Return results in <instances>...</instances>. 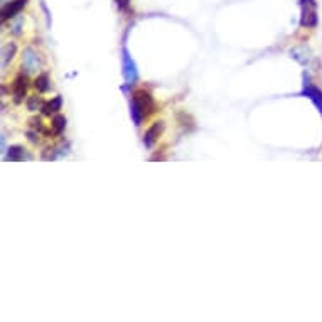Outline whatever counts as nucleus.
Wrapping results in <instances>:
<instances>
[{
	"instance_id": "obj_9",
	"label": "nucleus",
	"mask_w": 322,
	"mask_h": 322,
	"mask_svg": "<svg viewBox=\"0 0 322 322\" xmlns=\"http://www.w3.org/2000/svg\"><path fill=\"white\" fill-rule=\"evenodd\" d=\"M52 132H54L56 135H61L64 132V128H66V116L63 115H56L54 118H52Z\"/></svg>"
},
{
	"instance_id": "obj_13",
	"label": "nucleus",
	"mask_w": 322,
	"mask_h": 322,
	"mask_svg": "<svg viewBox=\"0 0 322 322\" xmlns=\"http://www.w3.org/2000/svg\"><path fill=\"white\" fill-rule=\"evenodd\" d=\"M39 105H41V100H39L37 96H31V98H29L27 107H29V110H31V112H36V110L39 108Z\"/></svg>"
},
{
	"instance_id": "obj_6",
	"label": "nucleus",
	"mask_w": 322,
	"mask_h": 322,
	"mask_svg": "<svg viewBox=\"0 0 322 322\" xmlns=\"http://www.w3.org/2000/svg\"><path fill=\"white\" fill-rule=\"evenodd\" d=\"M25 3H27V0H14V2L7 3V5H3V9H2V19H3V21H7V19L16 17L17 14L21 12V10L25 7Z\"/></svg>"
},
{
	"instance_id": "obj_8",
	"label": "nucleus",
	"mask_w": 322,
	"mask_h": 322,
	"mask_svg": "<svg viewBox=\"0 0 322 322\" xmlns=\"http://www.w3.org/2000/svg\"><path fill=\"white\" fill-rule=\"evenodd\" d=\"M61 107H63L61 96H56L52 101H47V103L43 105V113H44V115H47V116L49 115H54V113H58L59 110H61Z\"/></svg>"
},
{
	"instance_id": "obj_14",
	"label": "nucleus",
	"mask_w": 322,
	"mask_h": 322,
	"mask_svg": "<svg viewBox=\"0 0 322 322\" xmlns=\"http://www.w3.org/2000/svg\"><path fill=\"white\" fill-rule=\"evenodd\" d=\"M31 125L36 130L39 132H44V127H43V122H41V118H31Z\"/></svg>"
},
{
	"instance_id": "obj_11",
	"label": "nucleus",
	"mask_w": 322,
	"mask_h": 322,
	"mask_svg": "<svg viewBox=\"0 0 322 322\" xmlns=\"http://www.w3.org/2000/svg\"><path fill=\"white\" fill-rule=\"evenodd\" d=\"M24 149L21 145H12L9 147V154H7V161H21Z\"/></svg>"
},
{
	"instance_id": "obj_4",
	"label": "nucleus",
	"mask_w": 322,
	"mask_h": 322,
	"mask_svg": "<svg viewBox=\"0 0 322 322\" xmlns=\"http://www.w3.org/2000/svg\"><path fill=\"white\" fill-rule=\"evenodd\" d=\"M25 90H27V76L25 74H19L14 81V101L19 105L24 101L25 98Z\"/></svg>"
},
{
	"instance_id": "obj_2",
	"label": "nucleus",
	"mask_w": 322,
	"mask_h": 322,
	"mask_svg": "<svg viewBox=\"0 0 322 322\" xmlns=\"http://www.w3.org/2000/svg\"><path fill=\"white\" fill-rule=\"evenodd\" d=\"M319 17H317V3L316 0H302V21L300 24L304 27L310 29L316 27Z\"/></svg>"
},
{
	"instance_id": "obj_1",
	"label": "nucleus",
	"mask_w": 322,
	"mask_h": 322,
	"mask_svg": "<svg viewBox=\"0 0 322 322\" xmlns=\"http://www.w3.org/2000/svg\"><path fill=\"white\" fill-rule=\"evenodd\" d=\"M154 112H155V103H154V98L150 96V93H147L145 90H137L134 93V96H132V103H130V113L135 125H142V120L147 118Z\"/></svg>"
},
{
	"instance_id": "obj_5",
	"label": "nucleus",
	"mask_w": 322,
	"mask_h": 322,
	"mask_svg": "<svg viewBox=\"0 0 322 322\" xmlns=\"http://www.w3.org/2000/svg\"><path fill=\"white\" fill-rule=\"evenodd\" d=\"M162 130H164V123L162 122H155L152 127L149 128V130L145 132V135H143V145L145 147H152L155 142H157L159 135L162 134Z\"/></svg>"
},
{
	"instance_id": "obj_3",
	"label": "nucleus",
	"mask_w": 322,
	"mask_h": 322,
	"mask_svg": "<svg viewBox=\"0 0 322 322\" xmlns=\"http://www.w3.org/2000/svg\"><path fill=\"white\" fill-rule=\"evenodd\" d=\"M302 96L309 98L316 108L319 110V113L322 115V92L317 86H314L310 81H307V78H304V90H302Z\"/></svg>"
},
{
	"instance_id": "obj_7",
	"label": "nucleus",
	"mask_w": 322,
	"mask_h": 322,
	"mask_svg": "<svg viewBox=\"0 0 322 322\" xmlns=\"http://www.w3.org/2000/svg\"><path fill=\"white\" fill-rule=\"evenodd\" d=\"M123 68H125V78H127V81H135L137 79V71H135V64L132 61L130 58H128L127 52H123Z\"/></svg>"
},
{
	"instance_id": "obj_10",
	"label": "nucleus",
	"mask_w": 322,
	"mask_h": 322,
	"mask_svg": "<svg viewBox=\"0 0 322 322\" xmlns=\"http://www.w3.org/2000/svg\"><path fill=\"white\" fill-rule=\"evenodd\" d=\"M34 86H36L37 92L46 93L49 90V76L47 74H39V76L36 78V81H34Z\"/></svg>"
},
{
	"instance_id": "obj_12",
	"label": "nucleus",
	"mask_w": 322,
	"mask_h": 322,
	"mask_svg": "<svg viewBox=\"0 0 322 322\" xmlns=\"http://www.w3.org/2000/svg\"><path fill=\"white\" fill-rule=\"evenodd\" d=\"M16 51H17L16 44H9V46H5V49H3V66H5V64L9 63V59L14 58Z\"/></svg>"
},
{
	"instance_id": "obj_15",
	"label": "nucleus",
	"mask_w": 322,
	"mask_h": 322,
	"mask_svg": "<svg viewBox=\"0 0 322 322\" xmlns=\"http://www.w3.org/2000/svg\"><path fill=\"white\" fill-rule=\"evenodd\" d=\"M128 3H130V0H116V5H118V9H122V10L127 9Z\"/></svg>"
}]
</instances>
